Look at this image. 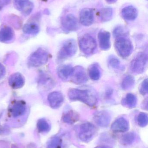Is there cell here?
I'll list each match as a JSON object with an SVG mask.
<instances>
[{
	"instance_id": "21",
	"label": "cell",
	"mask_w": 148,
	"mask_h": 148,
	"mask_svg": "<svg viewBox=\"0 0 148 148\" xmlns=\"http://www.w3.org/2000/svg\"><path fill=\"white\" fill-rule=\"evenodd\" d=\"M79 114L74 110H69L65 112L62 116V121L65 123L73 124L79 121Z\"/></svg>"
},
{
	"instance_id": "22",
	"label": "cell",
	"mask_w": 148,
	"mask_h": 148,
	"mask_svg": "<svg viewBox=\"0 0 148 148\" xmlns=\"http://www.w3.org/2000/svg\"><path fill=\"white\" fill-rule=\"evenodd\" d=\"M137 102V99L136 97L134 94L129 93L123 99L122 104L124 107L132 108L136 106Z\"/></svg>"
},
{
	"instance_id": "1",
	"label": "cell",
	"mask_w": 148,
	"mask_h": 148,
	"mask_svg": "<svg viewBox=\"0 0 148 148\" xmlns=\"http://www.w3.org/2000/svg\"><path fill=\"white\" fill-rule=\"evenodd\" d=\"M71 101H80L89 107L96 106L98 102V95L96 90L90 87L70 89L68 93Z\"/></svg>"
},
{
	"instance_id": "28",
	"label": "cell",
	"mask_w": 148,
	"mask_h": 148,
	"mask_svg": "<svg viewBox=\"0 0 148 148\" xmlns=\"http://www.w3.org/2000/svg\"><path fill=\"white\" fill-rule=\"evenodd\" d=\"M136 139V134L134 132H129L123 136L120 139V143L124 146L131 145Z\"/></svg>"
},
{
	"instance_id": "2",
	"label": "cell",
	"mask_w": 148,
	"mask_h": 148,
	"mask_svg": "<svg viewBox=\"0 0 148 148\" xmlns=\"http://www.w3.org/2000/svg\"><path fill=\"white\" fill-rule=\"evenodd\" d=\"M49 58V53L43 48H39L28 58V66L30 67H40L47 62Z\"/></svg>"
},
{
	"instance_id": "33",
	"label": "cell",
	"mask_w": 148,
	"mask_h": 148,
	"mask_svg": "<svg viewBox=\"0 0 148 148\" xmlns=\"http://www.w3.org/2000/svg\"><path fill=\"white\" fill-rule=\"evenodd\" d=\"M108 63L112 68L119 69L121 68L120 62L115 56H110L109 59Z\"/></svg>"
},
{
	"instance_id": "26",
	"label": "cell",
	"mask_w": 148,
	"mask_h": 148,
	"mask_svg": "<svg viewBox=\"0 0 148 148\" xmlns=\"http://www.w3.org/2000/svg\"><path fill=\"white\" fill-rule=\"evenodd\" d=\"M88 74L89 77L94 81H97L100 79L101 72L99 66L96 64L91 65L89 68Z\"/></svg>"
},
{
	"instance_id": "10",
	"label": "cell",
	"mask_w": 148,
	"mask_h": 148,
	"mask_svg": "<svg viewBox=\"0 0 148 148\" xmlns=\"http://www.w3.org/2000/svg\"><path fill=\"white\" fill-rule=\"evenodd\" d=\"M62 27L65 32H70L76 31L78 28L77 19L72 14H68L62 20Z\"/></svg>"
},
{
	"instance_id": "24",
	"label": "cell",
	"mask_w": 148,
	"mask_h": 148,
	"mask_svg": "<svg viewBox=\"0 0 148 148\" xmlns=\"http://www.w3.org/2000/svg\"><path fill=\"white\" fill-rule=\"evenodd\" d=\"M23 31L24 34H27L34 35L39 33L40 28L38 25L36 23H26L23 26Z\"/></svg>"
},
{
	"instance_id": "5",
	"label": "cell",
	"mask_w": 148,
	"mask_h": 148,
	"mask_svg": "<svg viewBox=\"0 0 148 148\" xmlns=\"http://www.w3.org/2000/svg\"><path fill=\"white\" fill-rule=\"evenodd\" d=\"M77 49V45L74 40H67L63 44L58 53L57 58L60 60H63L72 57L75 54Z\"/></svg>"
},
{
	"instance_id": "18",
	"label": "cell",
	"mask_w": 148,
	"mask_h": 148,
	"mask_svg": "<svg viewBox=\"0 0 148 148\" xmlns=\"http://www.w3.org/2000/svg\"><path fill=\"white\" fill-rule=\"evenodd\" d=\"M14 32L12 28L6 25L0 28V42L8 43L14 39Z\"/></svg>"
},
{
	"instance_id": "3",
	"label": "cell",
	"mask_w": 148,
	"mask_h": 148,
	"mask_svg": "<svg viewBox=\"0 0 148 148\" xmlns=\"http://www.w3.org/2000/svg\"><path fill=\"white\" fill-rule=\"evenodd\" d=\"M147 55L143 52H140L130 62V71L133 73L138 75L142 73L147 68Z\"/></svg>"
},
{
	"instance_id": "17",
	"label": "cell",
	"mask_w": 148,
	"mask_h": 148,
	"mask_svg": "<svg viewBox=\"0 0 148 148\" xmlns=\"http://www.w3.org/2000/svg\"><path fill=\"white\" fill-rule=\"evenodd\" d=\"M99 46L103 50H108L111 47L110 34L108 31L101 30L98 35Z\"/></svg>"
},
{
	"instance_id": "34",
	"label": "cell",
	"mask_w": 148,
	"mask_h": 148,
	"mask_svg": "<svg viewBox=\"0 0 148 148\" xmlns=\"http://www.w3.org/2000/svg\"><path fill=\"white\" fill-rule=\"evenodd\" d=\"M140 92L142 95H145L148 93V80L146 79L142 82L140 88Z\"/></svg>"
},
{
	"instance_id": "23",
	"label": "cell",
	"mask_w": 148,
	"mask_h": 148,
	"mask_svg": "<svg viewBox=\"0 0 148 148\" xmlns=\"http://www.w3.org/2000/svg\"><path fill=\"white\" fill-rule=\"evenodd\" d=\"M38 84L45 87V88H50L53 84V81L51 77L44 73H41L39 75Z\"/></svg>"
},
{
	"instance_id": "14",
	"label": "cell",
	"mask_w": 148,
	"mask_h": 148,
	"mask_svg": "<svg viewBox=\"0 0 148 148\" xmlns=\"http://www.w3.org/2000/svg\"><path fill=\"white\" fill-rule=\"evenodd\" d=\"M8 84L12 89H18L24 86L25 79L22 74L18 73H14L9 77Z\"/></svg>"
},
{
	"instance_id": "31",
	"label": "cell",
	"mask_w": 148,
	"mask_h": 148,
	"mask_svg": "<svg viewBox=\"0 0 148 148\" xmlns=\"http://www.w3.org/2000/svg\"><path fill=\"white\" fill-rule=\"evenodd\" d=\"M137 122L140 127H144L147 125L148 116L147 114L141 112L138 115L137 118Z\"/></svg>"
},
{
	"instance_id": "20",
	"label": "cell",
	"mask_w": 148,
	"mask_h": 148,
	"mask_svg": "<svg viewBox=\"0 0 148 148\" xmlns=\"http://www.w3.org/2000/svg\"><path fill=\"white\" fill-rule=\"evenodd\" d=\"M73 67L70 65H63L57 69V75L63 81H67L70 77Z\"/></svg>"
},
{
	"instance_id": "36",
	"label": "cell",
	"mask_w": 148,
	"mask_h": 148,
	"mask_svg": "<svg viewBox=\"0 0 148 148\" xmlns=\"http://www.w3.org/2000/svg\"><path fill=\"white\" fill-rule=\"evenodd\" d=\"M11 0H0V10L9 4Z\"/></svg>"
},
{
	"instance_id": "8",
	"label": "cell",
	"mask_w": 148,
	"mask_h": 148,
	"mask_svg": "<svg viewBox=\"0 0 148 148\" xmlns=\"http://www.w3.org/2000/svg\"><path fill=\"white\" fill-rule=\"evenodd\" d=\"M27 109V104L25 101L22 100L14 101L9 107L8 113L11 117L17 118L24 115Z\"/></svg>"
},
{
	"instance_id": "7",
	"label": "cell",
	"mask_w": 148,
	"mask_h": 148,
	"mask_svg": "<svg viewBox=\"0 0 148 148\" xmlns=\"http://www.w3.org/2000/svg\"><path fill=\"white\" fill-rule=\"evenodd\" d=\"M95 126L90 123L82 124L79 131V139L84 142H89L93 139L96 134Z\"/></svg>"
},
{
	"instance_id": "30",
	"label": "cell",
	"mask_w": 148,
	"mask_h": 148,
	"mask_svg": "<svg viewBox=\"0 0 148 148\" xmlns=\"http://www.w3.org/2000/svg\"><path fill=\"white\" fill-rule=\"evenodd\" d=\"M38 130L42 133H46L50 130V125L46 119L44 118L38 120L37 123Z\"/></svg>"
},
{
	"instance_id": "38",
	"label": "cell",
	"mask_w": 148,
	"mask_h": 148,
	"mask_svg": "<svg viewBox=\"0 0 148 148\" xmlns=\"http://www.w3.org/2000/svg\"><path fill=\"white\" fill-rule=\"evenodd\" d=\"M116 0H106V1L109 3H113Z\"/></svg>"
},
{
	"instance_id": "29",
	"label": "cell",
	"mask_w": 148,
	"mask_h": 148,
	"mask_svg": "<svg viewBox=\"0 0 148 148\" xmlns=\"http://www.w3.org/2000/svg\"><path fill=\"white\" fill-rule=\"evenodd\" d=\"M128 34L127 29L123 26H119L114 29L113 31V35L116 38L120 37H127Z\"/></svg>"
},
{
	"instance_id": "11",
	"label": "cell",
	"mask_w": 148,
	"mask_h": 148,
	"mask_svg": "<svg viewBox=\"0 0 148 148\" xmlns=\"http://www.w3.org/2000/svg\"><path fill=\"white\" fill-rule=\"evenodd\" d=\"M110 114L106 110H101L96 112L94 115V120L95 122L101 127H108L111 121Z\"/></svg>"
},
{
	"instance_id": "19",
	"label": "cell",
	"mask_w": 148,
	"mask_h": 148,
	"mask_svg": "<svg viewBox=\"0 0 148 148\" xmlns=\"http://www.w3.org/2000/svg\"><path fill=\"white\" fill-rule=\"evenodd\" d=\"M122 15L127 21H133L135 20L138 15L137 9L133 6H128L123 9Z\"/></svg>"
},
{
	"instance_id": "37",
	"label": "cell",
	"mask_w": 148,
	"mask_h": 148,
	"mask_svg": "<svg viewBox=\"0 0 148 148\" xmlns=\"http://www.w3.org/2000/svg\"><path fill=\"white\" fill-rule=\"evenodd\" d=\"M95 148H112L110 147H108V146H99V147H96Z\"/></svg>"
},
{
	"instance_id": "32",
	"label": "cell",
	"mask_w": 148,
	"mask_h": 148,
	"mask_svg": "<svg viewBox=\"0 0 148 148\" xmlns=\"http://www.w3.org/2000/svg\"><path fill=\"white\" fill-rule=\"evenodd\" d=\"M61 139L59 137H54L49 142L47 148H61Z\"/></svg>"
},
{
	"instance_id": "15",
	"label": "cell",
	"mask_w": 148,
	"mask_h": 148,
	"mask_svg": "<svg viewBox=\"0 0 148 148\" xmlns=\"http://www.w3.org/2000/svg\"><path fill=\"white\" fill-rule=\"evenodd\" d=\"M80 21L83 25L88 27L93 24L94 21V12L90 8L82 10L80 14Z\"/></svg>"
},
{
	"instance_id": "4",
	"label": "cell",
	"mask_w": 148,
	"mask_h": 148,
	"mask_svg": "<svg viewBox=\"0 0 148 148\" xmlns=\"http://www.w3.org/2000/svg\"><path fill=\"white\" fill-rule=\"evenodd\" d=\"M115 47L119 55L123 58H127L133 52V44L131 41L127 37L116 39Z\"/></svg>"
},
{
	"instance_id": "12",
	"label": "cell",
	"mask_w": 148,
	"mask_h": 148,
	"mask_svg": "<svg viewBox=\"0 0 148 148\" xmlns=\"http://www.w3.org/2000/svg\"><path fill=\"white\" fill-rule=\"evenodd\" d=\"M47 100L50 106L52 108L57 109L62 105L64 97L61 92L55 91L49 94Z\"/></svg>"
},
{
	"instance_id": "13",
	"label": "cell",
	"mask_w": 148,
	"mask_h": 148,
	"mask_svg": "<svg viewBox=\"0 0 148 148\" xmlns=\"http://www.w3.org/2000/svg\"><path fill=\"white\" fill-rule=\"evenodd\" d=\"M129 129L128 121L123 117L117 118L113 123L111 126L112 131L116 133H123L127 132Z\"/></svg>"
},
{
	"instance_id": "25",
	"label": "cell",
	"mask_w": 148,
	"mask_h": 148,
	"mask_svg": "<svg viewBox=\"0 0 148 148\" xmlns=\"http://www.w3.org/2000/svg\"><path fill=\"white\" fill-rule=\"evenodd\" d=\"M135 80L131 75H127L123 78L122 82L121 87L124 90H129L134 86Z\"/></svg>"
},
{
	"instance_id": "35",
	"label": "cell",
	"mask_w": 148,
	"mask_h": 148,
	"mask_svg": "<svg viewBox=\"0 0 148 148\" xmlns=\"http://www.w3.org/2000/svg\"><path fill=\"white\" fill-rule=\"evenodd\" d=\"M6 74L5 67L0 62V80L2 79Z\"/></svg>"
},
{
	"instance_id": "9",
	"label": "cell",
	"mask_w": 148,
	"mask_h": 148,
	"mask_svg": "<svg viewBox=\"0 0 148 148\" xmlns=\"http://www.w3.org/2000/svg\"><path fill=\"white\" fill-rule=\"evenodd\" d=\"M72 82L76 84H82L87 81L88 77L86 70L81 66L73 68V72L70 77Z\"/></svg>"
},
{
	"instance_id": "27",
	"label": "cell",
	"mask_w": 148,
	"mask_h": 148,
	"mask_svg": "<svg viewBox=\"0 0 148 148\" xmlns=\"http://www.w3.org/2000/svg\"><path fill=\"white\" fill-rule=\"evenodd\" d=\"M113 11L110 8L102 9L99 11V15L100 19L103 22H107L110 21L112 18Z\"/></svg>"
},
{
	"instance_id": "16",
	"label": "cell",
	"mask_w": 148,
	"mask_h": 148,
	"mask_svg": "<svg viewBox=\"0 0 148 148\" xmlns=\"http://www.w3.org/2000/svg\"><path fill=\"white\" fill-rule=\"evenodd\" d=\"M16 8L21 11L23 14H29L33 8V4L29 0H14Z\"/></svg>"
},
{
	"instance_id": "6",
	"label": "cell",
	"mask_w": 148,
	"mask_h": 148,
	"mask_svg": "<svg viewBox=\"0 0 148 148\" xmlns=\"http://www.w3.org/2000/svg\"><path fill=\"white\" fill-rule=\"evenodd\" d=\"M79 47L81 52L86 55H90L94 52L96 48V42L94 38L86 34L80 39Z\"/></svg>"
}]
</instances>
